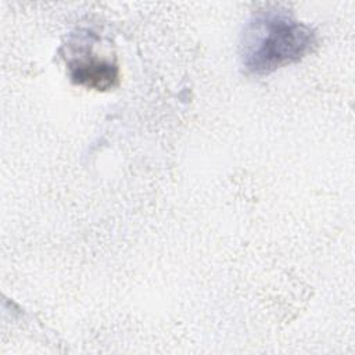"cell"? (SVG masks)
<instances>
[{"label":"cell","mask_w":355,"mask_h":355,"mask_svg":"<svg viewBox=\"0 0 355 355\" xmlns=\"http://www.w3.org/2000/svg\"><path fill=\"white\" fill-rule=\"evenodd\" d=\"M316 44L312 29L288 14L272 10L255 15L241 36V58L255 73H269L301 60Z\"/></svg>","instance_id":"obj_1"},{"label":"cell","mask_w":355,"mask_h":355,"mask_svg":"<svg viewBox=\"0 0 355 355\" xmlns=\"http://www.w3.org/2000/svg\"><path fill=\"white\" fill-rule=\"evenodd\" d=\"M69 73L75 83L96 90H107L118 83V67L89 53L69 61Z\"/></svg>","instance_id":"obj_2"}]
</instances>
